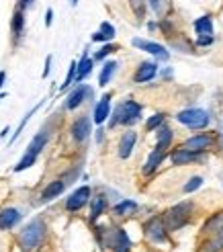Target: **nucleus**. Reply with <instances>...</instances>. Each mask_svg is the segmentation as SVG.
<instances>
[{
    "instance_id": "nucleus-1",
    "label": "nucleus",
    "mask_w": 223,
    "mask_h": 252,
    "mask_svg": "<svg viewBox=\"0 0 223 252\" xmlns=\"http://www.w3.org/2000/svg\"><path fill=\"white\" fill-rule=\"evenodd\" d=\"M43 234H45V223H43L41 220L29 221V223L21 230V234H19V244H21V248H23L25 252L35 250L37 246L41 244Z\"/></svg>"
},
{
    "instance_id": "nucleus-2",
    "label": "nucleus",
    "mask_w": 223,
    "mask_h": 252,
    "mask_svg": "<svg viewBox=\"0 0 223 252\" xmlns=\"http://www.w3.org/2000/svg\"><path fill=\"white\" fill-rule=\"evenodd\" d=\"M141 115V107L135 103V100H125V103H121L115 113H113V117H111V127H115V125L123 123V125H131L139 119Z\"/></svg>"
},
{
    "instance_id": "nucleus-3",
    "label": "nucleus",
    "mask_w": 223,
    "mask_h": 252,
    "mask_svg": "<svg viewBox=\"0 0 223 252\" xmlns=\"http://www.w3.org/2000/svg\"><path fill=\"white\" fill-rule=\"evenodd\" d=\"M191 203H178L166 213V228L168 230H178L191 218Z\"/></svg>"
},
{
    "instance_id": "nucleus-4",
    "label": "nucleus",
    "mask_w": 223,
    "mask_h": 252,
    "mask_svg": "<svg viewBox=\"0 0 223 252\" xmlns=\"http://www.w3.org/2000/svg\"><path fill=\"white\" fill-rule=\"evenodd\" d=\"M178 121L187 127H193V129H203L209 125V113L203 111V109H189V111H182L178 113Z\"/></svg>"
},
{
    "instance_id": "nucleus-5",
    "label": "nucleus",
    "mask_w": 223,
    "mask_h": 252,
    "mask_svg": "<svg viewBox=\"0 0 223 252\" xmlns=\"http://www.w3.org/2000/svg\"><path fill=\"white\" fill-rule=\"evenodd\" d=\"M88 199H90V187H80L68 197L66 209L68 211H80L86 203H88Z\"/></svg>"
},
{
    "instance_id": "nucleus-6",
    "label": "nucleus",
    "mask_w": 223,
    "mask_h": 252,
    "mask_svg": "<svg viewBox=\"0 0 223 252\" xmlns=\"http://www.w3.org/2000/svg\"><path fill=\"white\" fill-rule=\"evenodd\" d=\"M86 96H92V88L86 86V84H78V86L70 93V96H68V100H66V109L74 111L76 107H80V105L84 103Z\"/></svg>"
},
{
    "instance_id": "nucleus-7",
    "label": "nucleus",
    "mask_w": 223,
    "mask_h": 252,
    "mask_svg": "<svg viewBox=\"0 0 223 252\" xmlns=\"http://www.w3.org/2000/svg\"><path fill=\"white\" fill-rule=\"evenodd\" d=\"M135 47H139V49H143V52H147V54H152V56H156L158 60H168L170 58V54L164 49V45H160V43H154V41H147V39H139V37H135V39L131 41Z\"/></svg>"
},
{
    "instance_id": "nucleus-8",
    "label": "nucleus",
    "mask_w": 223,
    "mask_h": 252,
    "mask_svg": "<svg viewBox=\"0 0 223 252\" xmlns=\"http://www.w3.org/2000/svg\"><path fill=\"white\" fill-rule=\"evenodd\" d=\"M90 135V119L88 117H78L72 123V137L76 142H84Z\"/></svg>"
},
{
    "instance_id": "nucleus-9",
    "label": "nucleus",
    "mask_w": 223,
    "mask_h": 252,
    "mask_svg": "<svg viewBox=\"0 0 223 252\" xmlns=\"http://www.w3.org/2000/svg\"><path fill=\"white\" fill-rule=\"evenodd\" d=\"M21 221V211L15 207H6L0 211V230H10Z\"/></svg>"
},
{
    "instance_id": "nucleus-10",
    "label": "nucleus",
    "mask_w": 223,
    "mask_h": 252,
    "mask_svg": "<svg viewBox=\"0 0 223 252\" xmlns=\"http://www.w3.org/2000/svg\"><path fill=\"white\" fill-rule=\"evenodd\" d=\"M135 142H138V133L135 131H125L121 135V142H119V158H129L133 148H135Z\"/></svg>"
},
{
    "instance_id": "nucleus-11",
    "label": "nucleus",
    "mask_w": 223,
    "mask_h": 252,
    "mask_svg": "<svg viewBox=\"0 0 223 252\" xmlns=\"http://www.w3.org/2000/svg\"><path fill=\"white\" fill-rule=\"evenodd\" d=\"M156 74H158V64H154V62H141L138 72H135V82L138 84L150 82Z\"/></svg>"
},
{
    "instance_id": "nucleus-12",
    "label": "nucleus",
    "mask_w": 223,
    "mask_h": 252,
    "mask_svg": "<svg viewBox=\"0 0 223 252\" xmlns=\"http://www.w3.org/2000/svg\"><path fill=\"white\" fill-rule=\"evenodd\" d=\"M111 115V94H105L94 107V123H105Z\"/></svg>"
},
{
    "instance_id": "nucleus-13",
    "label": "nucleus",
    "mask_w": 223,
    "mask_h": 252,
    "mask_svg": "<svg viewBox=\"0 0 223 252\" xmlns=\"http://www.w3.org/2000/svg\"><path fill=\"white\" fill-rule=\"evenodd\" d=\"M170 158H172V164H191V162H196L201 156H199V152H191V150L180 148L176 152H172Z\"/></svg>"
},
{
    "instance_id": "nucleus-14",
    "label": "nucleus",
    "mask_w": 223,
    "mask_h": 252,
    "mask_svg": "<svg viewBox=\"0 0 223 252\" xmlns=\"http://www.w3.org/2000/svg\"><path fill=\"white\" fill-rule=\"evenodd\" d=\"M211 142L213 140L209 135H195V137H191V140L184 142V150H191V152H203L205 148L211 146Z\"/></svg>"
},
{
    "instance_id": "nucleus-15",
    "label": "nucleus",
    "mask_w": 223,
    "mask_h": 252,
    "mask_svg": "<svg viewBox=\"0 0 223 252\" xmlns=\"http://www.w3.org/2000/svg\"><path fill=\"white\" fill-rule=\"evenodd\" d=\"M92 72V60L88 58V52L82 54V60L76 62V82H82Z\"/></svg>"
},
{
    "instance_id": "nucleus-16",
    "label": "nucleus",
    "mask_w": 223,
    "mask_h": 252,
    "mask_svg": "<svg viewBox=\"0 0 223 252\" xmlns=\"http://www.w3.org/2000/svg\"><path fill=\"white\" fill-rule=\"evenodd\" d=\"M64 189H66V183L64 181H52L45 189H43V193H41V199L43 201H52L56 197H59L61 193H64Z\"/></svg>"
},
{
    "instance_id": "nucleus-17",
    "label": "nucleus",
    "mask_w": 223,
    "mask_h": 252,
    "mask_svg": "<svg viewBox=\"0 0 223 252\" xmlns=\"http://www.w3.org/2000/svg\"><path fill=\"white\" fill-rule=\"evenodd\" d=\"M145 234H147V238H150V240H154V242H164V240H166L162 221H160V220H152L150 223H147Z\"/></svg>"
},
{
    "instance_id": "nucleus-18",
    "label": "nucleus",
    "mask_w": 223,
    "mask_h": 252,
    "mask_svg": "<svg viewBox=\"0 0 223 252\" xmlns=\"http://www.w3.org/2000/svg\"><path fill=\"white\" fill-rule=\"evenodd\" d=\"M47 140H49V133H47V131H39V133H37L33 140H31V144H29V148H27V152H29V154H35V156H39V152L47 146Z\"/></svg>"
},
{
    "instance_id": "nucleus-19",
    "label": "nucleus",
    "mask_w": 223,
    "mask_h": 252,
    "mask_svg": "<svg viewBox=\"0 0 223 252\" xmlns=\"http://www.w3.org/2000/svg\"><path fill=\"white\" fill-rule=\"evenodd\" d=\"M115 37V27L111 23H101V29L92 35V41H111Z\"/></svg>"
},
{
    "instance_id": "nucleus-20",
    "label": "nucleus",
    "mask_w": 223,
    "mask_h": 252,
    "mask_svg": "<svg viewBox=\"0 0 223 252\" xmlns=\"http://www.w3.org/2000/svg\"><path fill=\"white\" fill-rule=\"evenodd\" d=\"M117 62H107V64L103 66V70H101V74H98V84L101 86H107L109 82H111V78H113V74H115V70H117Z\"/></svg>"
},
{
    "instance_id": "nucleus-21",
    "label": "nucleus",
    "mask_w": 223,
    "mask_h": 252,
    "mask_svg": "<svg viewBox=\"0 0 223 252\" xmlns=\"http://www.w3.org/2000/svg\"><path fill=\"white\" fill-rule=\"evenodd\" d=\"M162 158H164V150H154V152L150 154V158H147V162H145V166H143V172L145 174H152L158 166H160V162H162Z\"/></svg>"
},
{
    "instance_id": "nucleus-22",
    "label": "nucleus",
    "mask_w": 223,
    "mask_h": 252,
    "mask_svg": "<svg viewBox=\"0 0 223 252\" xmlns=\"http://www.w3.org/2000/svg\"><path fill=\"white\" fill-rule=\"evenodd\" d=\"M10 29H12V35H15V37L23 35V31H25V15H23V10H21V8L15 12V15H12Z\"/></svg>"
},
{
    "instance_id": "nucleus-23",
    "label": "nucleus",
    "mask_w": 223,
    "mask_h": 252,
    "mask_svg": "<svg viewBox=\"0 0 223 252\" xmlns=\"http://www.w3.org/2000/svg\"><path fill=\"white\" fill-rule=\"evenodd\" d=\"M135 209H138V203H135V201L125 199V201H121V203L115 205L113 213H115V216H129V213H133Z\"/></svg>"
},
{
    "instance_id": "nucleus-24",
    "label": "nucleus",
    "mask_w": 223,
    "mask_h": 252,
    "mask_svg": "<svg viewBox=\"0 0 223 252\" xmlns=\"http://www.w3.org/2000/svg\"><path fill=\"white\" fill-rule=\"evenodd\" d=\"M105 207H107V201H105V197H94L92 199V205H90V220L94 221L98 216H101V213L105 211Z\"/></svg>"
},
{
    "instance_id": "nucleus-25",
    "label": "nucleus",
    "mask_w": 223,
    "mask_h": 252,
    "mask_svg": "<svg viewBox=\"0 0 223 252\" xmlns=\"http://www.w3.org/2000/svg\"><path fill=\"white\" fill-rule=\"evenodd\" d=\"M195 29H196L199 35H211L213 33V23H211L209 17H201L199 21L195 23Z\"/></svg>"
},
{
    "instance_id": "nucleus-26",
    "label": "nucleus",
    "mask_w": 223,
    "mask_h": 252,
    "mask_svg": "<svg viewBox=\"0 0 223 252\" xmlns=\"http://www.w3.org/2000/svg\"><path fill=\"white\" fill-rule=\"evenodd\" d=\"M37 162V156L35 154H29V152H25L23 154V158L17 162V166H15V172H21V170H27V168H31L33 164Z\"/></svg>"
},
{
    "instance_id": "nucleus-27",
    "label": "nucleus",
    "mask_w": 223,
    "mask_h": 252,
    "mask_svg": "<svg viewBox=\"0 0 223 252\" xmlns=\"http://www.w3.org/2000/svg\"><path fill=\"white\" fill-rule=\"evenodd\" d=\"M170 142H172V131L168 129V127H162L158 131V150H166L168 146H170Z\"/></svg>"
},
{
    "instance_id": "nucleus-28",
    "label": "nucleus",
    "mask_w": 223,
    "mask_h": 252,
    "mask_svg": "<svg viewBox=\"0 0 223 252\" xmlns=\"http://www.w3.org/2000/svg\"><path fill=\"white\" fill-rule=\"evenodd\" d=\"M37 109H39V105H37V107H33V109H31L29 113H27V115H25V117H23V121L19 123V127H17V131H15V133H12V137H10V142H15V140H17V137L21 135V131L25 129V125H27V123H29L31 115H35V111H37Z\"/></svg>"
},
{
    "instance_id": "nucleus-29",
    "label": "nucleus",
    "mask_w": 223,
    "mask_h": 252,
    "mask_svg": "<svg viewBox=\"0 0 223 252\" xmlns=\"http://www.w3.org/2000/svg\"><path fill=\"white\" fill-rule=\"evenodd\" d=\"M76 80V62H72L70 64V70H68V76H66V80H64V84H61V91H66V88Z\"/></svg>"
},
{
    "instance_id": "nucleus-30",
    "label": "nucleus",
    "mask_w": 223,
    "mask_h": 252,
    "mask_svg": "<svg viewBox=\"0 0 223 252\" xmlns=\"http://www.w3.org/2000/svg\"><path fill=\"white\" fill-rule=\"evenodd\" d=\"M115 49H117V47H115L113 43H107V45H103V47H101V49H98V52L94 54V60H105L109 54H113Z\"/></svg>"
},
{
    "instance_id": "nucleus-31",
    "label": "nucleus",
    "mask_w": 223,
    "mask_h": 252,
    "mask_svg": "<svg viewBox=\"0 0 223 252\" xmlns=\"http://www.w3.org/2000/svg\"><path fill=\"white\" fill-rule=\"evenodd\" d=\"M162 121H164V115H162V113H158V115L150 117V119H147V123H145L147 131H154V129L158 127V125H162Z\"/></svg>"
},
{
    "instance_id": "nucleus-32",
    "label": "nucleus",
    "mask_w": 223,
    "mask_h": 252,
    "mask_svg": "<svg viewBox=\"0 0 223 252\" xmlns=\"http://www.w3.org/2000/svg\"><path fill=\"white\" fill-rule=\"evenodd\" d=\"M203 185V179L201 176H193V179L184 185V193H193V191H196V189H199Z\"/></svg>"
},
{
    "instance_id": "nucleus-33",
    "label": "nucleus",
    "mask_w": 223,
    "mask_h": 252,
    "mask_svg": "<svg viewBox=\"0 0 223 252\" xmlns=\"http://www.w3.org/2000/svg\"><path fill=\"white\" fill-rule=\"evenodd\" d=\"M129 2H131L133 10H135V15L141 17L143 15V2H145V0H129Z\"/></svg>"
},
{
    "instance_id": "nucleus-34",
    "label": "nucleus",
    "mask_w": 223,
    "mask_h": 252,
    "mask_svg": "<svg viewBox=\"0 0 223 252\" xmlns=\"http://www.w3.org/2000/svg\"><path fill=\"white\" fill-rule=\"evenodd\" d=\"M52 23H54V10L47 8V12H45V27H52Z\"/></svg>"
},
{
    "instance_id": "nucleus-35",
    "label": "nucleus",
    "mask_w": 223,
    "mask_h": 252,
    "mask_svg": "<svg viewBox=\"0 0 223 252\" xmlns=\"http://www.w3.org/2000/svg\"><path fill=\"white\" fill-rule=\"evenodd\" d=\"M49 68H52V56H47L45 58V68H43V78L49 76Z\"/></svg>"
},
{
    "instance_id": "nucleus-36",
    "label": "nucleus",
    "mask_w": 223,
    "mask_h": 252,
    "mask_svg": "<svg viewBox=\"0 0 223 252\" xmlns=\"http://www.w3.org/2000/svg\"><path fill=\"white\" fill-rule=\"evenodd\" d=\"M150 4H152V8H154L156 12L162 10V0H150Z\"/></svg>"
},
{
    "instance_id": "nucleus-37",
    "label": "nucleus",
    "mask_w": 223,
    "mask_h": 252,
    "mask_svg": "<svg viewBox=\"0 0 223 252\" xmlns=\"http://www.w3.org/2000/svg\"><path fill=\"white\" fill-rule=\"evenodd\" d=\"M31 4H33V0H21V10L23 8H29Z\"/></svg>"
},
{
    "instance_id": "nucleus-38",
    "label": "nucleus",
    "mask_w": 223,
    "mask_h": 252,
    "mask_svg": "<svg viewBox=\"0 0 223 252\" xmlns=\"http://www.w3.org/2000/svg\"><path fill=\"white\" fill-rule=\"evenodd\" d=\"M217 244L223 246V228H219V238H217Z\"/></svg>"
},
{
    "instance_id": "nucleus-39",
    "label": "nucleus",
    "mask_w": 223,
    "mask_h": 252,
    "mask_svg": "<svg viewBox=\"0 0 223 252\" xmlns=\"http://www.w3.org/2000/svg\"><path fill=\"white\" fill-rule=\"evenodd\" d=\"M4 80H6V72H0V88H2Z\"/></svg>"
},
{
    "instance_id": "nucleus-40",
    "label": "nucleus",
    "mask_w": 223,
    "mask_h": 252,
    "mask_svg": "<svg viewBox=\"0 0 223 252\" xmlns=\"http://www.w3.org/2000/svg\"><path fill=\"white\" fill-rule=\"evenodd\" d=\"M96 142H103V129L96 131Z\"/></svg>"
},
{
    "instance_id": "nucleus-41",
    "label": "nucleus",
    "mask_w": 223,
    "mask_h": 252,
    "mask_svg": "<svg viewBox=\"0 0 223 252\" xmlns=\"http://www.w3.org/2000/svg\"><path fill=\"white\" fill-rule=\"evenodd\" d=\"M8 131H10V129H8V127H4V129H2V133H0V137H6V133H8Z\"/></svg>"
},
{
    "instance_id": "nucleus-42",
    "label": "nucleus",
    "mask_w": 223,
    "mask_h": 252,
    "mask_svg": "<svg viewBox=\"0 0 223 252\" xmlns=\"http://www.w3.org/2000/svg\"><path fill=\"white\" fill-rule=\"evenodd\" d=\"M70 2H72V6H76V4H78V0H70Z\"/></svg>"
},
{
    "instance_id": "nucleus-43",
    "label": "nucleus",
    "mask_w": 223,
    "mask_h": 252,
    "mask_svg": "<svg viewBox=\"0 0 223 252\" xmlns=\"http://www.w3.org/2000/svg\"><path fill=\"white\" fill-rule=\"evenodd\" d=\"M4 96H6V94H4V93H0V100H2V98H4Z\"/></svg>"
}]
</instances>
